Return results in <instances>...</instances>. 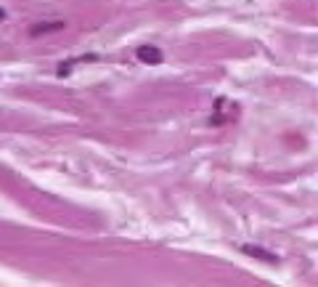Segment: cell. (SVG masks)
Instances as JSON below:
<instances>
[{
  "label": "cell",
  "instance_id": "6da1fadb",
  "mask_svg": "<svg viewBox=\"0 0 318 287\" xmlns=\"http://www.w3.org/2000/svg\"><path fill=\"white\" fill-rule=\"evenodd\" d=\"M138 59L146 64H159L162 61V51L154 48V45H143V48H138Z\"/></svg>",
  "mask_w": 318,
  "mask_h": 287
},
{
  "label": "cell",
  "instance_id": "7a4b0ae2",
  "mask_svg": "<svg viewBox=\"0 0 318 287\" xmlns=\"http://www.w3.org/2000/svg\"><path fill=\"white\" fill-rule=\"evenodd\" d=\"M247 255H255V258H260V261H265V263H276L278 258H276V253H268V250H263V247H252V245H244L241 247Z\"/></svg>",
  "mask_w": 318,
  "mask_h": 287
},
{
  "label": "cell",
  "instance_id": "3957f363",
  "mask_svg": "<svg viewBox=\"0 0 318 287\" xmlns=\"http://www.w3.org/2000/svg\"><path fill=\"white\" fill-rule=\"evenodd\" d=\"M51 30H64V24H37V27H32V35H40V32H51Z\"/></svg>",
  "mask_w": 318,
  "mask_h": 287
},
{
  "label": "cell",
  "instance_id": "277c9868",
  "mask_svg": "<svg viewBox=\"0 0 318 287\" xmlns=\"http://www.w3.org/2000/svg\"><path fill=\"white\" fill-rule=\"evenodd\" d=\"M6 19V14H3V8H0V22H3Z\"/></svg>",
  "mask_w": 318,
  "mask_h": 287
}]
</instances>
